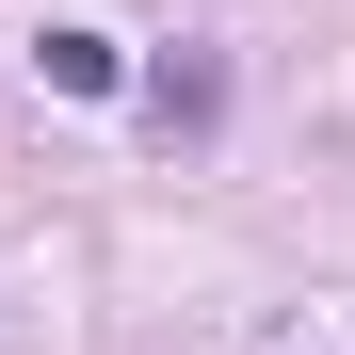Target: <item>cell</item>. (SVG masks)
<instances>
[{"instance_id": "1", "label": "cell", "mask_w": 355, "mask_h": 355, "mask_svg": "<svg viewBox=\"0 0 355 355\" xmlns=\"http://www.w3.org/2000/svg\"><path fill=\"white\" fill-rule=\"evenodd\" d=\"M33 81H65V97H113V81H130V49H113L97 17H49V33H33Z\"/></svg>"}, {"instance_id": "2", "label": "cell", "mask_w": 355, "mask_h": 355, "mask_svg": "<svg viewBox=\"0 0 355 355\" xmlns=\"http://www.w3.org/2000/svg\"><path fill=\"white\" fill-rule=\"evenodd\" d=\"M146 113H162V130H210V113H226V65H162Z\"/></svg>"}]
</instances>
